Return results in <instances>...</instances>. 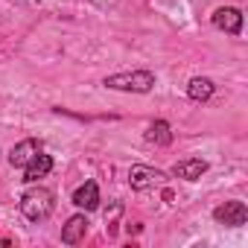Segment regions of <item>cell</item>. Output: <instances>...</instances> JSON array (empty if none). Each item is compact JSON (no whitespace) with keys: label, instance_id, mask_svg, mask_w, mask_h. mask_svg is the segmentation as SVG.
Instances as JSON below:
<instances>
[{"label":"cell","instance_id":"obj_1","mask_svg":"<svg viewBox=\"0 0 248 248\" xmlns=\"http://www.w3.org/2000/svg\"><path fill=\"white\" fill-rule=\"evenodd\" d=\"M53 207H56V196H53V190H47V187H32V190H27L24 199H21V213H24L30 222H44V219L53 213Z\"/></svg>","mask_w":248,"mask_h":248},{"label":"cell","instance_id":"obj_2","mask_svg":"<svg viewBox=\"0 0 248 248\" xmlns=\"http://www.w3.org/2000/svg\"><path fill=\"white\" fill-rule=\"evenodd\" d=\"M105 88L111 91H135V93H149L155 88V73L149 70H132V73H114V76H105L102 82Z\"/></svg>","mask_w":248,"mask_h":248},{"label":"cell","instance_id":"obj_3","mask_svg":"<svg viewBox=\"0 0 248 248\" xmlns=\"http://www.w3.org/2000/svg\"><path fill=\"white\" fill-rule=\"evenodd\" d=\"M167 181V175L161 172V170H152V167H143V164H135L132 170H129V184H132V190H149V187H158V184H164Z\"/></svg>","mask_w":248,"mask_h":248},{"label":"cell","instance_id":"obj_4","mask_svg":"<svg viewBox=\"0 0 248 248\" xmlns=\"http://www.w3.org/2000/svg\"><path fill=\"white\" fill-rule=\"evenodd\" d=\"M213 219L219 225H228V228H236V225H245L248 222V207L242 202H225L213 210Z\"/></svg>","mask_w":248,"mask_h":248},{"label":"cell","instance_id":"obj_5","mask_svg":"<svg viewBox=\"0 0 248 248\" xmlns=\"http://www.w3.org/2000/svg\"><path fill=\"white\" fill-rule=\"evenodd\" d=\"M213 27L225 30L228 35H239L242 32V12L236 6H222L213 12Z\"/></svg>","mask_w":248,"mask_h":248},{"label":"cell","instance_id":"obj_6","mask_svg":"<svg viewBox=\"0 0 248 248\" xmlns=\"http://www.w3.org/2000/svg\"><path fill=\"white\" fill-rule=\"evenodd\" d=\"M73 204L82 207V210H96V204H99V187H96V181L79 184L73 190Z\"/></svg>","mask_w":248,"mask_h":248},{"label":"cell","instance_id":"obj_7","mask_svg":"<svg viewBox=\"0 0 248 248\" xmlns=\"http://www.w3.org/2000/svg\"><path fill=\"white\" fill-rule=\"evenodd\" d=\"M38 152H41V143L32 140V138H27V140H21V143L9 152V164H12V167H27Z\"/></svg>","mask_w":248,"mask_h":248},{"label":"cell","instance_id":"obj_8","mask_svg":"<svg viewBox=\"0 0 248 248\" xmlns=\"http://www.w3.org/2000/svg\"><path fill=\"white\" fill-rule=\"evenodd\" d=\"M50 170H53V158H50V155H44V152H38V155L24 167V181H27V184H35L38 178L50 175Z\"/></svg>","mask_w":248,"mask_h":248},{"label":"cell","instance_id":"obj_9","mask_svg":"<svg viewBox=\"0 0 248 248\" xmlns=\"http://www.w3.org/2000/svg\"><path fill=\"white\" fill-rule=\"evenodd\" d=\"M172 172H175L178 178H184V181H199V178L207 172V161H202V158H187V161H178V164L172 167Z\"/></svg>","mask_w":248,"mask_h":248},{"label":"cell","instance_id":"obj_10","mask_svg":"<svg viewBox=\"0 0 248 248\" xmlns=\"http://www.w3.org/2000/svg\"><path fill=\"white\" fill-rule=\"evenodd\" d=\"M85 231H88V219H85L82 213H76V216H70L67 225L62 228V242H64V245H76V242H82Z\"/></svg>","mask_w":248,"mask_h":248},{"label":"cell","instance_id":"obj_11","mask_svg":"<svg viewBox=\"0 0 248 248\" xmlns=\"http://www.w3.org/2000/svg\"><path fill=\"white\" fill-rule=\"evenodd\" d=\"M187 96H190L193 102H207V99L213 96V82L204 79V76L190 79V85H187Z\"/></svg>","mask_w":248,"mask_h":248},{"label":"cell","instance_id":"obj_12","mask_svg":"<svg viewBox=\"0 0 248 248\" xmlns=\"http://www.w3.org/2000/svg\"><path fill=\"white\" fill-rule=\"evenodd\" d=\"M146 140L155 143V146H167L172 140V132H170V123L167 120H155L152 126L146 129Z\"/></svg>","mask_w":248,"mask_h":248}]
</instances>
